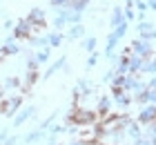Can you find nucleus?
Listing matches in <instances>:
<instances>
[{"label": "nucleus", "mask_w": 156, "mask_h": 145, "mask_svg": "<svg viewBox=\"0 0 156 145\" xmlns=\"http://www.w3.org/2000/svg\"><path fill=\"white\" fill-rule=\"evenodd\" d=\"M34 58H36V60H38V63H45V60H47V58H49V47L45 45V47H42V49H40V52H38L36 56H34Z\"/></svg>", "instance_id": "nucleus-22"}, {"label": "nucleus", "mask_w": 156, "mask_h": 145, "mask_svg": "<svg viewBox=\"0 0 156 145\" xmlns=\"http://www.w3.org/2000/svg\"><path fill=\"white\" fill-rule=\"evenodd\" d=\"M2 54H7V56H16L20 49H18V45H16V38L13 36H7V40H5V45H2V49H0Z\"/></svg>", "instance_id": "nucleus-10"}, {"label": "nucleus", "mask_w": 156, "mask_h": 145, "mask_svg": "<svg viewBox=\"0 0 156 145\" xmlns=\"http://www.w3.org/2000/svg\"><path fill=\"white\" fill-rule=\"evenodd\" d=\"M29 42H31V47H45L47 45L45 38H34V36H29Z\"/></svg>", "instance_id": "nucleus-25"}, {"label": "nucleus", "mask_w": 156, "mask_h": 145, "mask_svg": "<svg viewBox=\"0 0 156 145\" xmlns=\"http://www.w3.org/2000/svg\"><path fill=\"white\" fill-rule=\"evenodd\" d=\"M109 23L114 25V27H118L120 23H125V20H123V9H120V7H116V9H114V13H112V20H109Z\"/></svg>", "instance_id": "nucleus-18"}, {"label": "nucleus", "mask_w": 156, "mask_h": 145, "mask_svg": "<svg viewBox=\"0 0 156 145\" xmlns=\"http://www.w3.org/2000/svg\"><path fill=\"white\" fill-rule=\"evenodd\" d=\"M0 49H2V45H0Z\"/></svg>", "instance_id": "nucleus-38"}, {"label": "nucleus", "mask_w": 156, "mask_h": 145, "mask_svg": "<svg viewBox=\"0 0 156 145\" xmlns=\"http://www.w3.org/2000/svg\"><path fill=\"white\" fill-rule=\"evenodd\" d=\"M13 143H16V139H7V143H5V145H13Z\"/></svg>", "instance_id": "nucleus-35"}, {"label": "nucleus", "mask_w": 156, "mask_h": 145, "mask_svg": "<svg viewBox=\"0 0 156 145\" xmlns=\"http://www.w3.org/2000/svg\"><path fill=\"white\" fill-rule=\"evenodd\" d=\"M87 2H89V0H69V5H67V7H72V9L78 11V13H83V9L87 7Z\"/></svg>", "instance_id": "nucleus-17"}, {"label": "nucleus", "mask_w": 156, "mask_h": 145, "mask_svg": "<svg viewBox=\"0 0 156 145\" xmlns=\"http://www.w3.org/2000/svg\"><path fill=\"white\" fill-rule=\"evenodd\" d=\"M31 114H34V107H25V110H20L16 116H13V125H16V127H18V125H23V123L29 118Z\"/></svg>", "instance_id": "nucleus-12"}, {"label": "nucleus", "mask_w": 156, "mask_h": 145, "mask_svg": "<svg viewBox=\"0 0 156 145\" xmlns=\"http://www.w3.org/2000/svg\"><path fill=\"white\" fill-rule=\"evenodd\" d=\"M45 42H47V45H51V47H58L60 42H62V34H58V31H56V34H49L47 38H45Z\"/></svg>", "instance_id": "nucleus-15"}, {"label": "nucleus", "mask_w": 156, "mask_h": 145, "mask_svg": "<svg viewBox=\"0 0 156 145\" xmlns=\"http://www.w3.org/2000/svg\"><path fill=\"white\" fill-rule=\"evenodd\" d=\"M69 121H72L74 125H94L96 114L91 110H87V107H76V112L69 116Z\"/></svg>", "instance_id": "nucleus-1"}, {"label": "nucleus", "mask_w": 156, "mask_h": 145, "mask_svg": "<svg viewBox=\"0 0 156 145\" xmlns=\"http://www.w3.org/2000/svg\"><path fill=\"white\" fill-rule=\"evenodd\" d=\"M67 36H69V38H78V36H83V25H80V23L74 25L72 29H69V34H67Z\"/></svg>", "instance_id": "nucleus-23"}, {"label": "nucleus", "mask_w": 156, "mask_h": 145, "mask_svg": "<svg viewBox=\"0 0 156 145\" xmlns=\"http://www.w3.org/2000/svg\"><path fill=\"white\" fill-rule=\"evenodd\" d=\"M114 76H116V71H114V69H109L107 74L103 76V81H112V78H114Z\"/></svg>", "instance_id": "nucleus-32"}, {"label": "nucleus", "mask_w": 156, "mask_h": 145, "mask_svg": "<svg viewBox=\"0 0 156 145\" xmlns=\"http://www.w3.org/2000/svg\"><path fill=\"white\" fill-rule=\"evenodd\" d=\"M5 139H7V134H5V132H0V141H5Z\"/></svg>", "instance_id": "nucleus-36"}, {"label": "nucleus", "mask_w": 156, "mask_h": 145, "mask_svg": "<svg viewBox=\"0 0 156 145\" xmlns=\"http://www.w3.org/2000/svg\"><path fill=\"white\" fill-rule=\"evenodd\" d=\"M109 110H112V98H107V96L98 98V112H101L103 116H107V114H109Z\"/></svg>", "instance_id": "nucleus-13"}, {"label": "nucleus", "mask_w": 156, "mask_h": 145, "mask_svg": "<svg viewBox=\"0 0 156 145\" xmlns=\"http://www.w3.org/2000/svg\"><path fill=\"white\" fill-rule=\"evenodd\" d=\"M5 87H7V89H16V87H20V78L18 76H9L5 81Z\"/></svg>", "instance_id": "nucleus-20"}, {"label": "nucleus", "mask_w": 156, "mask_h": 145, "mask_svg": "<svg viewBox=\"0 0 156 145\" xmlns=\"http://www.w3.org/2000/svg\"><path fill=\"white\" fill-rule=\"evenodd\" d=\"M11 36H13V38H29V36H31V25H29V20H20Z\"/></svg>", "instance_id": "nucleus-6"}, {"label": "nucleus", "mask_w": 156, "mask_h": 145, "mask_svg": "<svg viewBox=\"0 0 156 145\" xmlns=\"http://www.w3.org/2000/svg\"><path fill=\"white\" fill-rule=\"evenodd\" d=\"M123 16H125V18H123L125 23H127V20H132V18H134V11H132V7H127V9L123 11Z\"/></svg>", "instance_id": "nucleus-27"}, {"label": "nucleus", "mask_w": 156, "mask_h": 145, "mask_svg": "<svg viewBox=\"0 0 156 145\" xmlns=\"http://www.w3.org/2000/svg\"><path fill=\"white\" fill-rule=\"evenodd\" d=\"M147 7H150V9H156V0H147V2H145Z\"/></svg>", "instance_id": "nucleus-34"}, {"label": "nucleus", "mask_w": 156, "mask_h": 145, "mask_svg": "<svg viewBox=\"0 0 156 145\" xmlns=\"http://www.w3.org/2000/svg\"><path fill=\"white\" fill-rule=\"evenodd\" d=\"M49 2H51L54 7H67V5H69V0H49Z\"/></svg>", "instance_id": "nucleus-28"}, {"label": "nucleus", "mask_w": 156, "mask_h": 145, "mask_svg": "<svg viewBox=\"0 0 156 145\" xmlns=\"http://www.w3.org/2000/svg\"><path fill=\"white\" fill-rule=\"evenodd\" d=\"M27 20H29V25H31V27H45V11L36 7V9H31V11H29Z\"/></svg>", "instance_id": "nucleus-7"}, {"label": "nucleus", "mask_w": 156, "mask_h": 145, "mask_svg": "<svg viewBox=\"0 0 156 145\" xmlns=\"http://www.w3.org/2000/svg\"><path fill=\"white\" fill-rule=\"evenodd\" d=\"M112 92H114V103L118 105V107H129V103H132V98L127 96V94L120 89V87H112Z\"/></svg>", "instance_id": "nucleus-9"}, {"label": "nucleus", "mask_w": 156, "mask_h": 145, "mask_svg": "<svg viewBox=\"0 0 156 145\" xmlns=\"http://www.w3.org/2000/svg\"><path fill=\"white\" fill-rule=\"evenodd\" d=\"M96 63H98V54H96V52H91V56H89V60H87V65L91 67V65H96Z\"/></svg>", "instance_id": "nucleus-29"}, {"label": "nucleus", "mask_w": 156, "mask_h": 145, "mask_svg": "<svg viewBox=\"0 0 156 145\" xmlns=\"http://www.w3.org/2000/svg\"><path fill=\"white\" fill-rule=\"evenodd\" d=\"M154 116H156V107H154V103H147L145 107H140V114H138V123H140V125H147V123H154Z\"/></svg>", "instance_id": "nucleus-3"}, {"label": "nucleus", "mask_w": 156, "mask_h": 145, "mask_svg": "<svg viewBox=\"0 0 156 145\" xmlns=\"http://www.w3.org/2000/svg\"><path fill=\"white\" fill-rule=\"evenodd\" d=\"M20 103H23L20 96H11V98L2 100V110H0V114H16L20 110Z\"/></svg>", "instance_id": "nucleus-4"}, {"label": "nucleus", "mask_w": 156, "mask_h": 145, "mask_svg": "<svg viewBox=\"0 0 156 145\" xmlns=\"http://www.w3.org/2000/svg\"><path fill=\"white\" fill-rule=\"evenodd\" d=\"M132 52H134V56H140V58H152L154 49H152V45H150V40L138 38V40H134V42H132Z\"/></svg>", "instance_id": "nucleus-2"}, {"label": "nucleus", "mask_w": 156, "mask_h": 145, "mask_svg": "<svg viewBox=\"0 0 156 145\" xmlns=\"http://www.w3.org/2000/svg\"><path fill=\"white\" fill-rule=\"evenodd\" d=\"M143 60L145 58H140V56H129V63H127V74H138V69L143 67Z\"/></svg>", "instance_id": "nucleus-11"}, {"label": "nucleus", "mask_w": 156, "mask_h": 145, "mask_svg": "<svg viewBox=\"0 0 156 145\" xmlns=\"http://www.w3.org/2000/svg\"><path fill=\"white\" fill-rule=\"evenodd\" d=\"M27 67H29V69H36V67H38V60H36V58L31 56L29 60H27Z\"/></svg>", "instance_id": "nucleus-30"}, {"label": "nucleus", "mask_w": 156, "mask_h": 145, "mask_svg": "<svg viewBox=\"0 0 156 145\" xmlns=\"http://www.w3.org/2000/svg\"><path fill=\"white\" fill-rule=\"evenodd\" d=\"M136 7H138V11H140V13H143V11L147 9V5L143 2V0H136Z\"/></svg>", "instance_id": "nucleus-33"}, {"label": "nucleus", "mask_w": 156, "mask_h": 145, "mask_svg": "<svg viewBox=\"0 0 156 145\" xmlns=\"http://www.w3.org/2000/svg\"><path fill=\"white\" fill-rule=\"evenodd\" d=\"M154 69H156V65H154L152 58H150L147 63L143 60V67H140V71H145V74H150V76H152V74H154Z\"/></svg>", "instance_id": "nucleus-21"}, {"label": "nucleus", "mask_w": 156, "mask_h": 145, "mask_svg": "<svg viewBox=\"0 0 156 145\" xmlns=\"http://www.w3.org/2000/svg\"><path fill=\"white\" fill-rule=\"evenodd\" d=\"M138 36L143 40H152L154 38V23H150V20H140V23H138Z\"/></svg>", "instance_id": "nucleus-5"}, {"label": "nucleus", "mask_w": 156, "mask_h": 145, "mask_svg": "<svg viewBox=\"0 0 156 145\" xmlns=\"http://www.w3.org/2000/svg\"><path fill=\"white\" fill-rule=\"evenodd\" d=\"M62 65H65V58H58V60H56L54 65H49V69L45 71V78H49L51 74H56V71H58V69L62 67Z\"/></svg>", "instance_id": "nucleus-16"}, {"label": "nucleus", "mask_w": 156, "mask_h": 145, "mask_svg": "<svg viewBox=\"0 0 156 145\" xmlns=\"http://www.w3.org/2000/svg\"><path fill=\"white\" fill-rule=\"evenodd\" d=\"M72 145H85V141H76V143H72Z\"/></svg>", "instance_id": "nucleus-37"}, {"label": "nucleus", "mask_w": 156, "mask_h": 145, "mask_svg": "<svg viewBox=\"0 0 156 145\" xmlns=\"http://www.w3.org/2000/svg\"><path fill=\"white\" fill-rule=\"evenodd\" d=\"M62 25H65V20H62V16H56V18H54V27L58 29V27H62Z\"/></svg>", "instance_id": "nucleus-31"}, {"label": "nucleus", "mask_w": 156, "mask_h": 145, "mask_svg": "<svg viewBox=\"0 0 156 145\" xmlns=\"http://www.w3.org/2000/svg\"><path fill=\"white\" fill-rule=\"evenodd\" d=\"M85 49H87V52H94V49H96V38H94V36H89V38L85 40Z\"/></svg>", "instance_id": "nucleus-24"}, {"label": "nucleus", "mask_w": 156, "mask_h": 145, "mask_svg": "<svg viewBox=\"0 0 156 145\" xmlns=\"http://www.w3.org/2000/svg\"><path fill=\"white\" fill-rule=\"evenodd\" d=\"M154 98H156V92L152 89V87H145V89H140V92H136V100H138L140 105L154 103Z\"/></svg>", "instance_id": "nucleus-8"}, {"label": "nucleus", "mask_w": 156, "mask_h": 145, "mask_svg": "<svg viewBox=\"0 0 156 145\" xmlns=\"http://www.w3.org/2000/svg\"><path fill=\"white\" fill-rule=\"evenodd\" d=\"M40 136H42V132H31V134H27V143H34V141H38L40 139Z\"/></svg>", "instance_id": "nucleus-26"}, {"label": "nucleus", "mask_w": 156, "mask_h": 145, "mask_svg": "<svg viewBox=\"0 0 156 145\" xmlns=\"http://www.w3.org/2000/svg\"><path fill=\"white\" fill-rule=\"evenodd\" d=\"M125 134L129 136V139H138L140 136V127L136 125V123H127L125 125Z\"/></svg>", "instance_id": "nucleus-14"}, {"label": "nucleus", "mask_w": 156, "mask_h": 145, "mask_svg": "<svg viewBox=\"0 0 156 145\" xmlns=\"http://www.w3.org/2000/svg\"><path fill=\"white\" fill-rule=\"evenodd\" d=\"M38 81V74H36V69H29L27 71V78H25V89H29V87Z\"/></svg>", "instance_id": "nucleus-19"}]
</instances>
